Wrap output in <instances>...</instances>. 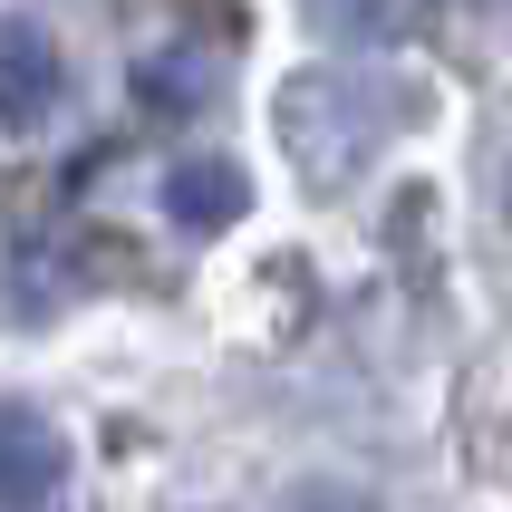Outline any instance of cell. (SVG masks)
<instances>
[{"label": "cell", "instance_id": "5b68a950", "mask_svg": "<svg viewBox=\"0 0 512 512\" xmlns=\"http://www.w3.org/2000/svg\"><path fill=\"white\" fill-rule=\"evenodd\" d=\"M310 10V29H329V39H387L397 29V0H300Z\"/></svg>", "mask_w": 512, "mask_h": 512}, {"label": "cell", "instance_id": "6da1fadb", "mask_svg": "<svg viewBox=\"0 0 512 512\" xmlns=\"http://www.w3.org/2000/svg\"><path fill=\"white\" fill-rule=\"evenodd\" d=\"M271 136H281V165L310 194H339L348 174H368L387 155V107L339 68H290L281 97H271Z\"/></svg>", "mask_w": 512, "mask_h": 512}, {"label": "cell", "instance_id": "7a4b0ae2", "mask_svg": "<svg viewBox=\"0 0 512 512\" xmlns=\"http://www.w3.org/2000/svg\"><path fill=\"white\" fill-rule=\"evenodd\" d=\"M58 97H68V58H58V39L39 20H0V126L10 136H29V126H49Z\"/></svg>", "mask_w": 512, "mask_h": 512}, {"label": "cell", "instance_id": "277c9868", "mask_svg": "<svg viewBox=\"0 0 512 512\" xmlns=\"http://www.w3.org/2000/svg\"><path fill=\"white\" fill-rule=\"evenodd\" d=\"M242 213H252V174L232 155H184L165 174V223L174 232H232Z\"/></svg>", "mask_w": 512, "mask_h": 512}, {"label": "cell", "instance_id": "8992f818", "mask_svg": "<svg viewBox=\"0 0 512 512\" xmlns=\"http://www.w3.org/2000/svg\"><path fill=\"white\" fill-rule=\"evenodd\" d=\"M300 512H377L368 493H300Z\"/></svg>", "mask_w": 512, "mask_h": 512}, {"label": "cell", "instance_id": "3957f363", "mask_svg": "<svg viewBox=\"0 0 512 512\" xmlns=\"http://www.w3.org/2000/svg\"><path fill=\"white\" fill-rule=\"evenodd\" d=\"M58 484H68V435L39 406L0 397V512H49Z\"/></svg>", "mask_w": 512, "mask_h": 512}]
</instances>
